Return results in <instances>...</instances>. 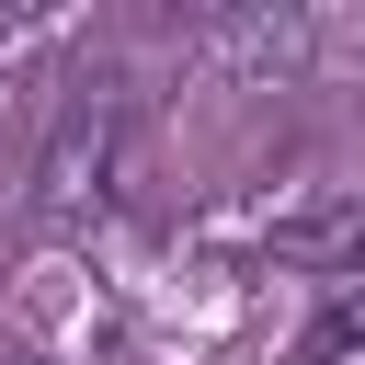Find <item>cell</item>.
<instances>
[{"instance_id":"1","label":"cell","mask_w":365,"mask_h":365,"mask_svg":"<svg viewBox=\"0 0 365 365\" xmlns=\"http://www.w3.org/2000/svg\"><path fill=\"white\" fill-rule=\"evenodd\" d=\"M114 171H125L114 103H68V125H57V148H46V217H103V205H114Z\"/></svg>"},{"instance_id":"2","label":"cell","mask_w":365,"mask_h":365,"mask_svg":"<svg viewBox=\"0 0 365 365\" xmlns=\"http://www.w3.org/2000/svg\"><path fill=\"white\" fill-rule=\"evenodd\" d=\"M205 46L262 68V57H285V46H297V23H285V11H228V23H205Z\"/></svg>"}]
</instances>
